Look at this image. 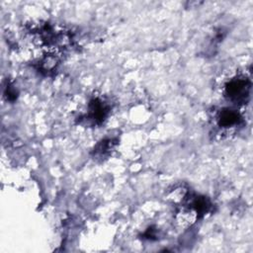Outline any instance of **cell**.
Returning a JSON list of instances; mask_svg holds the SVG:
<instances>
[{
  "mask_svg": "<svg viewBox=\"0 0 253 253\" xmlns=\"http://www.w3.org/2000/svg\"><path fill=\"white\" fill-rule=\"evenodd\" d=\"M211 209L212 204L208 197L186 192L182 198V205L177 213L179 216H182L180 221L192 224L197 219L204 217Z\"/></svg>",
  "mask_w": 253,
  "mask_h": 253,
  "instance_id": "obj_1",
  "label": "cell"
},
{
  "mask_svg": "<svg viewBox=\"0 0 253 253\" xmlns=\"http://www.w3.org/2000/svg\"><path fill=\"white\" fill-rule=\"evenodd\" d=\"M251 86L249 77L244 75L234 76L227 80L223 86L224 97L234 105H244L249 100Z\"/></svg>",
  "mask_w": 253,
  "mask_h": 253,
  "instance_id": "obj_2",
  "label": "cell"
},
{
  "mask_svg": "<svg viewBox=\"0 0 253 253\" xmlns=\"http://www.w3.org/2000/svg\"><path fill=\"white\" fill-rule=\"evenodd\" d=\"M111 109L112 106L108 100L102 97H94L88 103L87 113L80 119L87 122L88 125L101 126L107 120Z\"/></svg>",
  "mask_w": 253,
  "mask_h": 253,
  "instance_id": "obj_3",
  "label": "cell"
},
{
  "mask_svg": "<svg viewBox=\"0 0 253 253\" xmlns=\"http://www.w3.org/2000/svg\"><path fill=\"white\" fill-rule=\"evenodd\" d=\"M243 122L241 114L233 108H221L214 115V123L217 128L224 132L236 129L243 125Z\"/></svg>",
  "mask_w": 253,
  "mask_h": 253,
  "instance_id": "obj_4",
  "label": "cell"
},
{
  "mask_svg": "<svg viewBox=\"0 0 253 253\" xmlns=\"http://www.w3.org/2000/svg\"><path fill=\"white\" fill-rule=\"evenodd\" d=\"M119 140L117 137H110L102 139L92 150V155L94 159H103L109 156L115 146L118 144Z\"/></svg>",
  "mask_w": 253,
  "mask_h": 253,
  "instance_id": "obj_5",
  "label": "cell"
},
{
  "mask_svg": "<svg viewBox=\"0 0 253 253\" xmlns=\"http://www.w3.org/2000/svg\"><path fill=\"white\" fill-rule=\"evenodd\" d=\"M4 95L8 101L14 102L18 97V92L10 82H7L6 86L4 87Z\"/></svg>",
  "mask_w": 253,
  "mask_h": 253,
  "instance_id": "obj_6",
  "label": "cell"
},
{
  "mask_svg": "<svg viewBox=\"0 0 253 253\" xmlns=\"http://www.w3.org/2000/svg\"><path fill=\"white\" fill-rule=\"evenodd\" d=\"M143 239L146 240H156L157 239V229L154 227H149L147 228L141 235Z\"/></svg>",
  "mask_w": 253,
  "mask_h": 253,
  "instance_id": "obj_7",
  "label": "cell"
}]
</instances>
